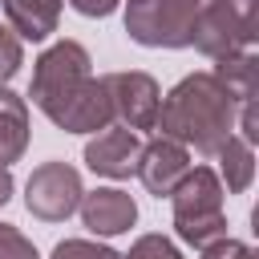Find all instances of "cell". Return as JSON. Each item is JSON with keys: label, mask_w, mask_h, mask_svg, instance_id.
<instances>
[{"label": "cell", "mask_w": 259, "mask_h": 259, "mask_svg": "<svg viewBox=\"0 0 259 259\" xmlns=\"http://www.w3.org/2000/svg\"><path fill=\"white\" fill-rule=\"evenodd\" d=\"M28 97L65 134H97L113 125L109 93L101 77H93V61L77 40H57L36 57Z\"/></svg>", "instance_id": "6da1fadb"}, {"label": "cell", "mask_w": 259, "mask_h": 259, "mask_svg": "<svg viewBox=\"0 0 259 259\" xmlns=\"http://www.w3.org/2000/svg\"><path fill=\"white\" fill-rule=\"evenodd\" d=\"M235 117L239 105L214 81V73H190L162 97L154 130H162V138L178 146H194L198 154L214 158L227 138H235Z\"/></svg>", "instance_id": "7a4b0ae2"}, {"label": "cell", "mask_w": 259, "mask_h": 259, "mask_svg": "<svg viewBox=\"0 0 259 259\" xmlns=\"http://www.w3.org/2000/svg\"><path fill=\"white\" fill-rule=\"evenodd\" d=\"M174 202V231L190 247H206L227 235V214H223V182L210 166H190L186 178L170 194Z\"/></svg>", "instance_id": "3957f363"}, {"label": "cell", "mask_w": 259, "mask_h": 259, "mask_svg": "<svg viewBox=\"0 0 259 259\" xmlns=\"http://www.w3.org/2000/svg\"><path fill=\"white\" fill-rule=\"evenodd\" d=\"M259 36V0H210L198 20L190 45L214 61L247 53Z\"/></svg>", "instance_id": "277c9868"}, {"label": "cell", "mask_w": 259, "mask_h": 259, "mask_svg": "<svg viewBox=\"0 0 259 259\" xmlns=\"http://www.w3.org/2000/svg\"><path fill=\"white\" fill-rule=\"evenodd\" d=\"M210 0H130L125 32L146 49H186L194 36V20Z\"/></svg>", "instance_id": "5b68a950"}, {"label": "cell", "mask_w": 259, "mask_h": 259, "mask_svg": "<svg viewBox=\"0 0 259 259\" xmlns=\"http://www.w3.org/2000/svg\"><path fill=\"white\" fill-rule=\"evenodd\" d=\"M81 174L69 162H40L24 182V206L40 223H65L81 202Z\"/></svg>", "instance_id": "8992f818"}, {"label": "cell", "mask_w": 259, "mask_h": 259, "mask_svg": "<svg viewBox=\"0 0 259 259\" xmlns=\"http://www.w3.org/2000/svg\"><path fill=\"white\" fill-rule=\"evenodd\" d=\"M105 93H109V109L125 130H154L158 121V105H162V89L150 73H109L101 77Z\"/></svg>", "instance_id": "52a82bcc"}, {"label": "cell", "mask_w": 259, "mask_h": 259, "mask_svg": "<svg viewBox=\"0 0 259 259\" xmlns=\"http://www.w3.org/2000/svg\"><path fill=\"white\" fill-rule=\"evenodd\" d=\"M186 170H190V154H186V146H178L170 138L146 142L142 154H138V166H134V174L142 178V186L150 194H158V198L174 194V186L186 178Z\"/></svg>", "instance_id": "ba28073f"}, {"label": "cell", "mask_w": 259, "mask_h": 259, "mask_svg": "<svg viewBox=\"0 0 259 259\" xmlns=\"http://www.w3.org/2000/svg\"><path fill=\"white\" fill-rule=\"evenodd\" d=\"M138 154H142V142L125 125H105L97 138L85 142V166L105 178H130L138 166Z\"/></svg>", "instance_id": "9c48e42d"}, {"label": "cell", "mask_w": 259, "mask_h": 259, "mask_svg": "<svg viewBox=\"0 0 259 259\" xmlns=\"http://www.w3.org/2000/svg\"><path fill=\"white\" fill-rule=\"evenodd\" d=\"M77 210H81V223L93 235H121L138 223V202L117 186H97V190L81 194Z\"/></svg>", "instance_id": "30bf717a"}, {"label": "cell", "mask_w": 259, "mask_h": 259, "mask_svg": "<svg viewBox=\"0 0 259 259\" xmlns=\"http://www.w3.org/2000/svg\"><path fill=\"white\" fill-rule=\"evenodd\" d=\"M0 4H4L8 28L20 40H45V36L57 32L61 0H0Z\"/></svg>", "instance_id": "8fae6325"}, {"label": "cell", "mask_w": 259, "mask_h": 259, "mask_svg": "<svg viewBox=\"0 0 259 259\" xmlns=\"http://www.w3.org/2000/svg\"><path fill=\"white\" fill-rule=\"evenodd\" d=\"M28 150V105L12 89L0 85V166L20 162Z\"/></svg>", "instance_id": "7c38bea8"}, {"label": "cell", "mask_w": 259, "mask_h": 259, "mask_svg": "<svg viewBox=\"0 0 259 259\" xmlns=\"http://www.w3.org/2000/svg\"><path fill=\"white\" fill-rule=\"evenodd\" d=\"M214 81L231 93L235 105L255 101V93H259V57H255L251 49H247V53H235V57H223V61L214 65Z\"/></svg>", "instance_id": "4fadbf2b"}, {"label": "cell", "mask_w": 259, "mask_h": 259, "mask_svg": "<svg viewBox=\"0 0 259 259\" xmlns=\"http://www.w3.org/2000/svg\"><path fill=\"white\" fill-rule=\"evenodd\" d=\"M214 158H219V166H223V178H219V182H227L231 194H239V190L251 186V178H255V154H251V146H247L243 138H227V146H223Z\"/></svg>", "instance_id": "5bb4252c"}, {"label": "cell", "mask_w": 259, "mask_h": 259, "mask_svg": "<svg viewBox=\"0 0 259 259\" xmlns=\"http://www.w3.org/2000/svg\"><path fill=\"white\" fill-rule=\"evenodd\" d=\"M20 65H24V45L8 24H0V85H8L20 73Z\"/></svg>", "instance_id": "9a60e30c"}, {"label": "cell", "mask_w": 259, "mask_h": 259, "mask_svg": "<svg viewBox=\"0 0 259 259\" xmlns=\"http://www.w3.org/2000/svg\"><path fill=\"white\" fill-rule=\"evenodd\" d=\"M53 259H121L113 247H101V243H89V239H65L53 247Z\"/></svg>", "instance_id": "2e32d148"}, {"label": "cell", "mask_w": 259, "mask_h": 259, "mask_svg": "<svg viewBox=\"0 0 259 259\" xmlns=\"http://www.w3.org/2000/svg\"><path fill=\"white\" fill-rule=\"evenodd\" d=\"M121 259H182V255H178V247L166 235H142L130 247V255H121Z\"/></svg>", "instance_id": "e0dca14e"}, {"label": "cell", "mask_w": 259, "mask_h": 259, "mask_svg": "<svg viewBox=\"0 0 259 259\" xmlns=\"http://www.w3.org/2000/svg\"><path fill=\"white\" fill-rule=\"evenodd\" d=\"M0 259H40V255L12 223H0Z\"/></svg>", "instance_id": "ac0fdd59"}, {"label": "cell", "mask_w": 259, "mask_h": 259, "mask_svg": "<svg viewBox=\"0 0 259 259\" xmlns=\"http://www.w3.org/2000/svg\"><path fill=\"white\" fill-rule=\"evenodd\" d=\"M202 259H259L247 243H239V239H214V243H206L202 247Z\"/></svg>", "instance_id": "d6986e66"}, {"label": "cell", "mask_w": 259, "mask_h": 259, "mask_svg": "<svg viewBox=\"0 0 259 259\" xmlns=\"http://www.w3.org/2000/svg\"><path fill=\"white\" fill-rule=\"evenodd\" d=\"M81 16H109L113 8H117V0H69Z\"/></svg>", "instance_id": "ffe728a7"}, {"label": "cell", "mask_w": 259, "mask_h": 259, "mask_svg": "<svg viewBox=\"0 0 259 259\" xmlns=\"http://www.w3.org/2000/svg\"><path fill=\"white\" fill-rule=\"evenodd\" d=\"M12 198V170L8 166H0V206Z\"/></svg>", "instance_id": "44dd1931"}]
</instances>
